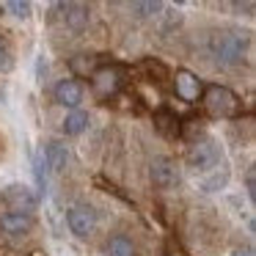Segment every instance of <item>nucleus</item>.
Segmentation results:
<instances>
[{
  "label": "nucleus",
  "mask_w": 256,
  "mask_h": 256,
  "mask_svg": "<svg viewBox=\"0 0 256 256\" xmlns=\"http://www.w3.org/2000/svg\"><path fill=\"white\" fill-rule=\"evenodd\" d=\"M232 6L237 8V12H248V17L254 14V3H232Z\"/></svg>",
  "instance_id": "obj_24"
},
{
  "label": "nucleus",
  "mask_w": 256,
  "mask_h": 256,
  "mask_svg": "<svg viewBox=\"0 0 256 256\" xmlns=\"http://www.w3.org/2000/svg\"><path fill=\"white\" fill-rule=\"evenodd\" d=\"M232 256H256V254H254V248H250V245H240V248H234Z\"/></svg>",
  "instance_id": "obj_23"
},
{
  "label": "nucleus",
  "mask_w": 256,
  "mask_h": 256,
  "mask_svg": "<svg viewBox=\"0 0 256 256\" xmlns=\"http://www.w3.org/2000/svg\"><path fill=\"white\" fill-rule=\"evenodd\" d=\"M124 86V69L116 64H105V66L94 69L91 74V88H94L96 100H113Z\"/></svg>",
  "instance_id": "obj_4"
},
{
  "label": "nucleus",
  "mask_w": 256,
  "mask_h": 256,
  "mask_svg": "<svg viewBox=\"0 0 256 256\" xmlns=\"http://www.w3.org/2000/svg\"><path fill=\"white\" fill-rule=\"evenodd\" d=\"M245 193H248V198H250V201L256 198V171H254V168H250L248 176H245Z\"/></svg>",
  "instance_id": "obj_22"
},
{
  "label": "nucleus",
  "mask_w": 256,
  "mask_h": 256,
  "mask_svg": "<svg viewBox=\"0 0 256 256\" xmlns=\"http://www.w3.org/2000/svg\"><path fill=\"white\" fill-rule=\"evenodd\" d=\"M88 130V113L86 110H69L64 118V132L66 135H83Z\"/></svg>",
  "instance_id": "obj_15"
},
{
  "label": "nucleus",
  "mask_w": 256,
  "mask_h": 256,
  "mask_svg": "<svg viewBox=\"0 0 256 256\" xmlns=\"http://www.w3.org/2000/svg\"><path fill=\"white\" fill-rule=\"evenodd\" d=\"M140 69H144V72H149V78H154L157 83H160V80H168V78H171V72H168L166 64L154 61V58H144V61H140Z\"/></svg>",
  "instance_id": "obj_17"
},
{
  "label": "nucleus",
  "mask_w": 256,
  "mask_h": 256,
  "mask_svg": "<svg viewBox=\"0 0 256 256\" xmlns=\"http://www.w3.org/2000/svg\"><path fill=\"white\" fill-rule=\"evenodd\" d=\"M6 8L14 14V17H20V20H28L30 17V3H25V0H8Z\"/></svg>",
  "instance_id": "obj_20"
},
{
  "label": "nucleus",
  "mask_w": 256,
  "mask_h": 256,
  "mask_svg": "<svg viewBox=\"0 0 256 256\" xmlns=\"http://www.w3.org/2000/svg\"><path fill=\"white\" fill-rule=\"evenodd\" d=\"M201 91H204V83L196 72L190 69H176L174 74V94L184 102V105H196L201 100Z\"/></svg>",
  "instance_id": "obj_6"
},
{
  "label": "nucleus",
  "mask_w": 256,
  "mask_h": 256,
  "mask_svg": "<svg viewBox=\"0 0 256 256\" xmlns=\"http://www.w3.org/2000/svg\"><path fill=\"white\" fill-rule=\"evenodd\" d=\"M3 201H6L8 210H14V212H30V215H34L36 206H39V198H36V196L30 193L25 184H12V188L3 193Z\"/></svg>",
  "instance_id": "obj_10"
},
{
  "label": "nucleus",
  "mask_w": 256,
  "mask_h": 256,
  "mask_svg": "<svg viewBox=\"0 0 256 256\" xmlns=\"http://www.w3.org/2000/svg\"><path fill=\"white\" fill-rule=\"evenodd\" d=\"M130 14L132 17H138V20H149V17H157V14L162 12V3H157V0H146V3H130Z\"/></svg>",
  "instance_id": "obj_16"
},
{
  "label": "nucleus",
  "mask_w": 256,
  "mask_h": 256,
  "mask_svg": "<svg viewBox=\"0 0 256 256\" xmlns=\"http://www.w3.org/2000/svg\"><path fill=\"white\" fill-rule=\"evenodd\" d=\"M52 96H56L58 105L69 108V110H80L83 96H86V88H83V83H80L78 78H64V80H58V83H56Z\"/></svg>",
  "instance_id": "obj_7"
},
{
  "label": "nucleus",
  "mask_w": 256,
  "mask_h": 256,
  "mask_svg": "<svg viewBox=\"0 0 256 256\" xmlns=\"http://www.w3.org/2000/svg\"><path fill=\"white\" fill-rule=\"evenodd\" d=\"M61 17H64V25H66L69 30H74V34H83L86 28H88L91 22V6H86V3H61Z\"/></svg>",
  "instance_id": "obj_11"
},
{
  "label": "nucleus",
  "mask_w": 256,
  "mask_h": 256,
  "mask_svg": "<svg viewBox=\"0 0 256 256\" xmlns=\"http://www.w3.org/2000/svg\"><path fill=\"white\" fill-rule=\"evenodd\" d=\"M149 179H152V184H154V188H160V190L176 188V184H179V168H176V162H174L171 157H166V154H157L154 160L149 162Z\"/></svg>",
  "instance_id": "obj_5"
},
{
  "label": "nucleus",
  "mask_w": 256,
  "mask_h": 256,
  "mask_svg": "<svg viewBox=\"0 0 256 256\" xmlns=\"http://www.w3.org/2000/svg\"><path fill=\"white\" fill-rule=\"evenodd\" d=\"M184 162H188V168L196 171V174L212 171V168H218V162H220V146H218L212 138L190 140L188 152H184Z\"/></svg>",
  "instance_id": "obj_3"
},
{
  "label": "nucleus",
  "mask_w": 256,
  "mask_h": 256,
  "mask_svg": "<svg viewBox=\"0 0 256 256\" xmlns=\"http://www.w3.org/2000/svg\"><path fill=\"white\" fill-rule=\"evenodd\" d=\"M201 105L212 118H240L242 116V100L228 86L210 83L201 91Z\"/></svg>",
  "instance_id": "obj_2"
},
{
  "label": "nucleus",
  "mask_w": 256,
  "mask_h": 256,
  "mask_svg": "<svg viewBox=\"0 0 256 256\" xmlns=\"http://www.w3.org/2000/svg\"><path fill=\"white\" fill-rule=\"evenodd\" d=\"M44 157H36L34 160V176H36V188H39V196L36 198H44V193H47V174H44Z\"/></svg>",
  "instance_id": "obj_18"
},
{
  "label": "nucleus",
  "mask_w": 256,
  "mask_h": 256,
  "mask_svg": "<svg viewBox=\"0 0 256 256\" xmlns=\"http://www.w3.org/2000/svg\"><path fill=\"white\" fill-rule=\"evenodd\" d=\"M154 130L160 135H166L168 140H176V138H182V118L174 110H157L154 113Z\"/></svg>",
  "instance_id": "obj_12"
},
{
  "label": "nucleus",
  "mask_w": 256,
  "mask_h": 256,
  "mask_svg": "<svg viewBox=\"0 0 256 256\" xmlns=\"http://www.w3.org/2000/svg\"><path fill=\"white\" fill-rule=\"evenodd\" d=\"M226 182H228V168H223V171H218L212 179H204V182H201V190H204V193H215V190L226 188Z\"/></svg>",
  "instance_id": "obj_19"
},
{
  "label": "nucleus",
  "mask_w": 256,
  "mask_h": 256,
  "mask_svg": "<svg viewBox=\"0 0 256 256\" xmlns=\"http://www.w3.org/2000/svg\"><path fill=\"white\" fill-rule=\"evenodd\" d=\"M108 256H138V250L127 234H113L108 240Z\"/></svg>",
  "instance_id": "obj_14"
},
{
  "label": "nucleus",
  "mask_w": 256,
  "mask_h": 256,
  "mask_svg": "<svg viewBox=\"0 0 256 256\" xmlns=\"http://www.w3.org/2000/svg\"><path fill=\"white\" fill-rule=\"evenodd\" d=\"M171 256H182V254H171Z\"/></svg>",
  "instance_id": "obj_25"
},
{
  "label": "nucleus",
  "mask_w": 256,
  "mask_h": 256,
  "mask_svg": "<svg viewBox=\"0 0 256 256\" xmlns=\"http://www.w3.org/2000/svg\"><path fill=\"white\" fill-rule=\"evenodd\" d=\"M248 47H250V34L248 30L226 28V30H218V34L210 39V56L220 69H237V66L245 64Z\"/></svg>",
  "instance_id": "obj_1"
},
{
  "label": "nucleus",
  "mask_w": 256,
  "mask_h": 256,
  "mask_svg": "<svg viewBox=\"0 0 256 256\" xmlns=\"http://www.w3.org/2000/svg\"><path fill=\"white\" fill-rule=\"evenodd\" d=\"M42 157H44L47 168H52L56 174H64V171H66V162H69V149H66V144H61V140H50V144L44 146V152H42Z\"/></svg>",
  "instance_id": "obj_13"
},
{
  "label": "nucleus",
  "mask_w": 256,
  "mask_h": 256,
  "mask_svg": "<svg viewBox=\"0 0 256 256\" xmlns=\"http://www.w3.org/2000/svg\"><path fill=\"white\" fill-rule=\"evenodd\" d=\"M34 223H36V218L30 215V212L6 210L0 215V232L6 234V237H25V234H30Z\"/></svg>",
  "instance_id": "obj_9"
},
{
  "label": "nucleus",
  "mask_w": 256,
  "mask_h": 256,
  "mask_svg": "<svg viewBox=\"0 0 256 256\" xmlns=\"http://www.w3.org/2000/svg\"><path fill=\"white\" fill-rule=\"evenodd\" d=\"M66 223H69V228H72V234L88 237L96 228V210L88 204H74V206H69V212H66Z\"/></svg>",
  "instance_id": "obj_8"
},
{
  "label": "nucleus",
  "mask_w": 256,
  "mask_h": 256,
  "mask_svg": "<svg viewBox=\"0 0 256 256\" xmlns=\"http://www.w3.org/2000/svg\"><path fill=\"white\" fill-rule=\"evenodd\" d=\"M12 69H14V56H12L6 42L0 39V72L6 74V72H12Z\"/></svg>",
  "instance_id": "obj_21"
}]
</instances>
